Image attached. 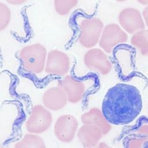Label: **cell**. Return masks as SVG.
<instances>
[{
  "label": "cell",
  "mask_w": 148,
  "mask_h": 148,
  "mask_svg": "<svg viewBox=\"0 0 148 148\" xmlns=\"http://www.w3.org/2000/svg\"><path fill=\"white\" fill-rule=\"evenodd\" d=\"M142 105V97L136 88L128 84H117L106 94L101 109L112 124L123 125L136 119Z\"/></svg>",
  "instance_id": "6da1fadb"
},
{
  "label": "cell",
  "mask_w": 148,
  "mask_h": 148,
  "mask_svg": "<svg viewBox=\"0 0 148 148\" xmlns=\"http://www.w3.org/2000/svg\"><path fill=\"white\" fill-rule=\"evenodd\" d=\"M47 56L46 48L39 43L24 47L18 54L23 69L31 74H40L45 70Z\"/></svg>",
  "instance_id": "7a4b0ae2"
},
{
  "label": "cell",
  "mask_w": 148,
  "mask_h": 148,
  "mask_svg": "<svg viewBox=\"0 0 148 148\" xmlns=\"http://www.w3.org/2000/svg\"><path fill=\"white\" fill-rule=\"evenodd\" d=\"M79 42L86 49L94 47L98 44L104 27L103 21L98 17H83L79 23Z\"/></svg>",
  "instance_id": "3957f363"
},
{
  "label": "cell",
  "mask_w": 148,
  "mask_h": 148,
  "mask_svg": "<svg viewBox=\"0 0 148 148\" xmlns=\"http://www.w3.org/2000/svg\"><path fill=\"white\" fill-rule=\"evenodd\" d=\"M53 117L50 110L43 105H34L25 121V127L29 133L40 134L51 127Z\"/></svg>",
  "instance_id": "277c9868"
},
{
  "label": "cell",
  "mask_w": 148,
  "mask_h": 148,
  "mask_svg": "<svg viewBox=\"0 0 148 148\" xmlns=\"http://www.w3.org/2000/svg\"><path fill=\"white\" fill-rule=\"evenodd\" d=\"M91 79H79L67 75L60 80L57 85L65 91L68 102L77 103L81 102L91 87Z\"/></svg>",
  "instance_id": "5b68a950"
},
{
  "label": "cell",
  "mask_w": 148,
  "mask_h": 148,
  "mask_svg": "<svg viewBox=\"0 0 148 148\" xmlns=\"http://www.w3.org/2000/svg\"><path fill=\"white\" fill-rule=\"evenodd\" d=\"M128 39V34L119 24L110 23L104 26L98 45L105 53L111 54L116 47L126 43Z\"/></svg>",
  "instance_id": "8992f818"
},
{
  "label": "cell",
  "mask_w": 148,
  "mask_h": 148,
  "mask_svg": "<svg viewBox=\"0 0 148 148\" xmlns=\"http://www.w3.org/2000/svg\"><path fill=\"white\" fill-rule=\"evenodd\" d=\"M83 62L88 70L102 76L110 73L113 68L108 54L100 47L89 49L83 56Z\"/></svg>",
  "instance_id": "52a82bcc"
},
{
  "label": "cell",
  "mask_w": 148,
  "mask_h": 148,
  "mask_svg": "<svg viewBox=\"0 0 148 148\" xmlns=\"http://www.w3.org/2000/svg\"><path fill=\"white\" fill-rule=\"evenodd\" d=\"M79 127V121L75 116L70 114H64L56 120L53 125V132L59 141L68 143L74 139Z\"/></svg>",
  "instance_id": "ba28073f"
},
{
  "label": "cell",
  "mask_w": 148,
  "mask_h": 148,
  "mask_svg": "<svg viewBox=\"0 0 148 148\" xmlns=\"http://www.w3.org/2000/svg\"><path fill=\"white\" fill-rule=\"evenodd\" d=\"M71 66V60L65 53L57 49L47 53L44 70L46 73L64 77L68 75Z\"/></svg>",
  "instance_id": "9c48e42d"
},
{
  "label": "cell",
  "mask_w": 148,
  "mask_h": 148,
  "mask_svg": "<svg viewBox=\"0 0 148 148\" xmlns=\"http://www.w3.org/2000/svg\"><path fill=\"white\" fill-rule=\"evenodd\" d=\"M119 25L127 34H134L145 28V24L140 12L135 8L123 9L118 15Z\"/></svg>",
  "instance_id": "30bf717a"
},
{
  "label": "cell",
  "mask_w": 148,
  "mask_h": 148,
  "mask_svg": "<svg viewBox=\"0 0 148 148\" xmlns=\"http://www.w3.org/2000/svg\"><path fill=\"white\" fill-rule=\"evenodd\" d=\"M43 105L50 111L62 109L68 102L65 91L58 85L48 88L43 94Z\"/></svg>",
  "instance_id": "8fae6325"
},
{
  "label": "cell",
  "mask_w": 148,
  "mask_h": 148,
  "mask_svg": "<svg viewBox=\"0 0 148 148\" xmlns=\"http://www.w3.org/2000/svg\"><path fill=\"white\" fill-rule=\"evenodd\" d=\"M82 124L90 125L99 128L103 136L108 134L112 128V124L107 120L102 109L97 107H92L84 112L80 116Z\"/></svg>",
  "instance_id": "7c38bea8"
},
{
  "label": "cell",
  "mask_w": 148,
  "mask_h": 148,
  "mask_svg": "<svg viewBox=\"0 0 148 148\" xmlns=\"http://www.w3.org/2000/svg\"><path fill=\"white\" fill-rule=\"evenodd\" d=\"M103 136L102 131L99 128L86 124L79 127L76 134L78 140L84 148L96 146L101 141Z\"/></svg>",
  "instance_id": "4fadbf2b"
},
{
  "label": "cell",
  "mask_w": 148,
  "mask_h": 148,
  "mask_svg": "<svg viewBox=\"0 0 148 148\" xmlns=\"http://www.w3.org/2000/svg\"><path fill=\"white\" fill-rule=\"evenodd\" d=\"M148 143V123L140 124L126 142L127 148H145Z\"/></svg>",
  "instance_id": "5bb4252c"
},
{
  "label": "cell",
  "mask_w": 148,
  "mask_h": 148,
  "mask_svg": "<svg viewBox=\"0 0 148 148\" xmlns=\"http://www.w3.org/2000/svg\"><path fill=\"white\" fill-rule=\"evenodd\" d=\"M14 148H47L43 138L38 134L27 133L15 143Z\"/></svg>",
  "instance_id": "9a60e30c"
},
{
  "label": "cell",
  "mask_w": 148,
  "mask_h": 148,
  "mask_svg": "<svg viewBox=\"0 0 148 148\" xmlns=\"http://www.w3.org/2000/svg\"><path fill=\"white\" fill-rule=\"evenodd\" d=\"M130 42L143 56H148V29L140 30L132 34Z\"/></svg>",
  "instance_id": "2e32d148"
},
{
  "label": "cell",
  "mask_w": 148,
  "mask_h": 148,
  "mask_svg": "<svg viewBox=\"0 0 148 148\" xmlns=\"http://www.w3.org/2000/svg\"><path fill=\"white\" fill-rule=\"evenodd\" d=\"M79 0H54V9L60 16L68 15L77 5Z\"/></svg>",
  "instance_id": "e0dca14e"
},
{
  "label": "cell",
  "mask_w": 148,
  "mask_h": 148,
  "mask_svg": "<svg viewBox=\"0 0 148 148\" xmlns=\"http://www.w3.org/2000/svg\"><path fill=\"white\" fill-rule=\"evenodd\" d=\"M11 11L5 3L0 2V32L5 30L11 20Z\"/></svg>",
  "instance_id": "ac0fdd59"
},
{
  "label": "cell",
  "mask_w": 148,
  "mask_h": 148,
  "mask_svg": "<svg viewBox=\"0 0 148 148\" xmlns=\"http://www.w3.org/2000/svg\"><path fill=\"white\" fill-rule=\"evenodd\" d=\"M142 14L143 16L145 25L148 28V5H146L143 9Z\"/></svg>",
  "instance_id": "d6986e66"
},
{
  "label": "cell",
  "mask_w": 148,
  "mask_h": 148,
  "mask_svg": "<svg viewBox=\"0 0 148 148\" xmlns=\"http://www.w3.org/2000/svg\"><path fill=\"white\" fill-rule=\"evenodd\" d=\"M28 0H5V1L12 5H20L24 3Z\"/></svg>",
  "instance_id": "ffe728a7"
},
{
  "label": "cell",
  "mask_w": 148,
  "mask_h": 148,
  "mask_svg": "<svg viewBox=\"0 0 148 148\" xmlns=\"http://www.w3.org/2000/svg\"><path fill=\"white\" fill-rule=\"evenodd\" d=\"M90 148H110L108 143H106L105 142L101 141L99 143H98L96 146L90 147Z\"/></svg>",
  "instance_id": "44dd1931"
},
{
  "label": "cell",
  "mask_w": 148,
  "mask_h": 148,
  "mask_svg": "<svg viewBox=\"0 0 148 148\" xmlns=\"http://www.w3.org/2000/svg\"><path fill=\"white\" fill-rule=\"evenodd\" d=\"M136 1L142 5L146 6L148 5V0H136Z\"/></svg>",
  "instance_id": "7402d4cb"
},
{
  "label": "cell",
  "mask_w": 148,
  "mask_h": 148,
  "mask_svg": "<svg viewBox=\"0 0 148 148\" xmlns=\"http://www.w3.org/2000/svg\"><path fill=\"white\" fill-rule=\"evenodd\" d=\"M117 2H125V1H127V0H114Z\"/></svg>",
  "instance_id": "603a6c76"
},
{
  "label": "cell",
  "mask_w": 148,
  "mask_h": 148,
  "mask_svg": "<svg viewBox=\"0 0 148 148\" xmlns=\"http://www.w3.org/2000/svg\"><path fill=\"white\" fill-rule=\"evenodd\" d=\"M0 148H5L2 145V143L0 142Z\"/></svg>",
  "instance_id": "cb8c5ba5"
},
{
  "label": "cell",
  "mask_w": 148,
  "mask_h": 148,
  "mask_svg": "<svg viewBox=\"0 0 148 148\" xmlns=\"http://www.w3.org/2000/svg\"><path fill=\"white\" fill-rule=\"evenodd\" d=\"M147 109H148V105H147Z\"/></svg>",
  "instance_id": "d4e9b609"
}]
</instances>
